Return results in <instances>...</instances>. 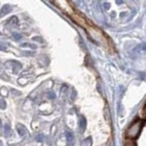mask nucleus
<instances>
[{
	"instance_id": "1",
	"label": "nucleus",
	"mask_w": 146,
	"mask_h": 146,
	"mask_svg": "<svg viewBox=\"0 0 146 146\" xmlns=\"http://www.w3.org/2000/svg\"><path fill=\"white\" fill-rule=\"evenodd\" d=\"M143 121L141 119H136L126 131L127 139L130 140L136 139L140 135L141 130H143Z\"/></svg>"
},
{
	"instance_id": "2",
	"label": "nucleus",
	"mask_w": 146,
	"mask_h": 146,
	"mask_svg": "<svg viewBox=\"0 0 146 146\" xmlns=\"http://www.w3.org/2000/svg\"><path fill=\"white\" fill-rule=\"evenodd\" d=\"M73 20H74L76 23H78L79 25H80L81 27H86V21L82 17H80V15H76V14H73L71 15Z\"/></svg>"
},
{
	"instance_id": "3",
	"label": "nucleus",
	"mask_w": 146,
	"mask_h": 146,
	"mask_svg": "<svg viewBox=\"0 0 146 146\" xmlns=\"http://www.w3.org/2000/svg\"><path fill=\"white\" fill-rule=\"evenodd\" d=\"M11 10V7L9 5H5V6H3V7L1 8V11H0V16L1 17H4L6 16L7 14H8L9 12H10Z\"/></svg>"
},
{
	"instance_id": "4",
	"label": "nucleus",
	"mask_w": 146,
	"mask_h": 146,
	"mask_svg": "<svg viewBox=\"0 0 146 146\" xmlns=\"http://www.w3.org/2000/svg\"><path fill=\"white\" fill-rule=\"evenodd\" d=\"M17 130L18 131V133H19L20 136H24L27 134V130H26V128L24 126H22L21 124H17Z\"/></svg>"
},
{
	"instance_id": "5",
	"label": "nucleus",
	"mask_w": 146,
	"mask_h": 146,
	"mask_svg": "<svg viewBox=\"0 0 146 146\" xmlns=\"http://www.w3.org/2000/svg\"><path fill=\"white\" fill-rule=\"evenodd\" d=\"M124 146H137L134 140H130V139H127L124 143Z\"/></svg>"
},
{
	"instance_id": "6",
	"label": "nucleus",
	"mask_w": 146,
	"mask_h": 146,
	"mask_svg": "<svg viewBox=\"0 0 146 146\" xmlns=\"http://www.w3.org/2000/svg\"><path fill=\"white\" fill-rule=\"evenodd\" d=\"M10 131H11L10 125H9V124H6V125H5V132H6V135L7 136L8 134H10Z\"/></svg>"
},
{
	"instance_id": "7",
	"label": "nucleus",
	"mask_w": 146,
	"mask_h": 146,
	"mask_svg": "<svg viewBox=\"0 0 146 146\" xmlns=\"http://www.w3.org/2000/svg\"><path fill=\"white\" fill-rule=\"evenodd\" d=\"M43 139H44V135L43 134H38V136L36 137V140L38 141H42Z\"/></svg>"
},
{
	"instance_id": "8",
	"label": "nucleus",
	"mask_w": 146,
	"mask_h": 146,
	"mask_svg": "<svg viewBox=\"0 0 146 146\" xmlns=\"http://www.w3.org/2000/svg\"><path fill=\"white\" fill-rule=\"evenodd\" d=\"M141 115L144 119H146V104L144 105V107L143 108V111H141Z\"/></svg>"
},
{
	"instance_id": "9",
	"label": "nucleus",
	"mask_w": 146,
	"mask_h": 146,
	"mask_svg": "<svg viewBox=\"0 0 146 146\" xmlns=\"http://www.w3.org/2000/svg\"><path fill=\"white\" fill-rule=\"evenodd\" d=\"M13 36H14V38H15V39H17V40H19L22 38V36L18 33H13Z\"/></svg>"
},
{
	"instance_id": "10",
	"label": "nucleus",
	"mask_w": 146,
	"mask_h": 146,
	"mask_svg": "<svg viewBox=\"0 0 146 146\" xmlns=\"http://www.w3.org/2000/svg\"><path fill=\"white\" fill-rule=\"evenodd\" d=\"M7 48V46L5 45V44H3V43H0V50H4V49H6Z\"/></svg>"
},
{
	"instance_id": "11",
	"label": "nucleus",
	"mask_w": 146,
	"mask_h": 146,
	"mask_svg": "<svg viewBox=\"0 0 146 146\" xmlns=\"http://www.w3.org/2000/svg\"><path fill=\"white\" fill-rule=\"evenodd\" d=\"M48 96H49V98H50V99H54V98H55V94H54V93H51V92L48 93Z\"/></svg>"
},
{
	"instance_id": "12",
	"label": "nucleus",
	"mask_w": 146,
	"mask_h": 146,
	"mask_svg": "<svg viewBox=\"0 0 146 146\" xmlns=\"http://www.w3.org/2000/svg\"><path fill=\"white\" fill-rule=\"evenodd\" d=\"M1 125H2V121L0 120V127H1Z\"/></svg>"
}]
</instances>
